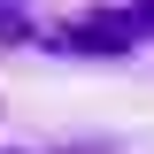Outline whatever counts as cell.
Returning <instances> with one entry per match:
<instances>
[{"label":"cell","mask_w":154,"mask_h":154,"mask_svg":"<svg viewBox=\"0 0 154 154\" xmlns=\"http://www.w3.org/2000/svg\"><path fill=\"white\" fill-rule=\"evenodd\" d=\"M54 46L62 54H123V46H131V16L123 23H62Z\"/></svg>","instance_id":"cell-1"},{"label":"cell","mask_w":154,"mask_h":154,"mask_svg":"<svg viewBox=\"0 0 154 154\" xmlns=\"http://www.w3.org/2000/svg\"><path fill=\"white\" fill-rule=\"evenodd\" d=\"M131 31H154V0H139V16H131Z\"/></svg>","instance_id":"cell-2"}]
</instances>
